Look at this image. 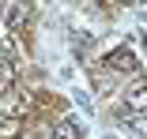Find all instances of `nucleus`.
<instances>
[{
	"mask_svg": "<svg viewBox=\"0 0 147 139\" xmlns=\"http://www.w3.org/2000/svg\"><path fill=\"white\" fill-rule=\"evenodd\" d=\"M106 64H109V68H117V72H136V53H132V49H125V45H117L109 57H106Z\"/></svg>",
	"mask_w": 147,
	"mask_h": 139,
	"instance_id": "1",
	"label": "nucleus"
},
{
	"mask_svg": "<svg viewBox=\"0 0 147 139\" xmlns=\"http://www.w3.org/2000/svg\"><path fill=\"white\" fill-rule=\"evenodd\" d=\"M125 109L128 113H147V83H136L125 94Z\"/></svg>",
	"mask_w": 147,
	"mask_h": 139,
	"instance_id": "2",
	"label": "nucleus"
},
{
	"mask_svg": "<svg viewBox=\"0 0 147 139\" xmlns=\"http://www.w3.org/2000/svg\"><path fill=\"white\" fill-rule=\"evenodd\" d=\"M15 128H19L15 120H0V139H11V135H15Z\"/></svg>",
	"mask_w": 147,
	"mask_h": 139,
	"instance_id": "6",
	"label": "nucleus"
},
{
	"mask_svg": "<svg viewBox=\"0 0 147 139\" xmlns=\"http://www.w3.org/2000/svg\"><path fill=\"white\" fill-rule=\"evenodd\" d=\"M23 139H49V132H45L42 124H26V128H23Z\"/></svg>",
	"mask_w": 147,
	"mask_h": 139,
	"instance_id": "5",
	"label": "nucleus"
},
{
	"mask_svg": "<svg viewBox=\"0 0 147 139\" xmlns=\"http://www.w3.org/2000/svg\"><path fill=\"white\" fill-rule=\"evenodd\" d=\"M49 139H79V132H76V124H72V120H61V124H53Z\"/></svg>",
	"mask_w": 147,
	"mask_h": 139,
	"instance_id": "3",
	"label": "nucleus"
},
{
	"mask_svg": "<svg viewBox=\"0 0 147 139\" xmlns=\"http://www.w3.org/2000/svg\"><path fill=\"white\" fill-rule=\"evenodd\" d=\"M11 79H15L11 64H8V60H0V90H8V87H11Z\"/></svg>",
	"mask_w": 147,
	"mask_h": 139,
	"instance_id": "4",
	"label": "nucleus"
}]
</instances>
